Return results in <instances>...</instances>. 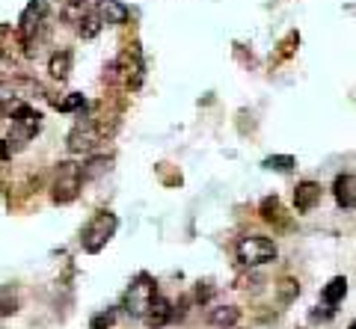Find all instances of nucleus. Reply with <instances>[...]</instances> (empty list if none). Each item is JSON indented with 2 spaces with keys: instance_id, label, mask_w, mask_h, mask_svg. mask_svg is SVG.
Listing matches in <instances>:
<instances>
[{
  "instance_id": "obj_3",
  "label": "nucleus",
  "mask_w": 356,
  "mask_h": 329,
  "mask_svg": "<svg viewBox=\"0 0 356 329\" xmlns=\"http://www.w3.org/2000/svg\"><path fill=\"white\" fill-rule=\"evenodd\" d=\"M235 255H238V261L243 267H261V264H267V261L276 258V244L270 237L250 235V237H241Z\"/></svg>"
},
{
  "instance_id": "obj_7",
  "label": "nucleus",
  "mask_w": 356,
  "mask_h": 329,
  "mask_svg": "<svg viewBox=\"0 0 356 329\" xmlns=\"http://www.w3.org/2000/svg\"><path fill=\"white\" fill-rule=\"evenodd\" d=\"M95 12H98V18H102L107 27L125 24V21H128V15H131V12H128V6L122 3V0H98Z\"/></svg>"
},
{
  "instance_id": "obj_5",
  "label": "nucleus",
  "mask_w": 356,
  "mask_h": 329,
  "mask_svg": "<svg viewBox=\"0 0 356 329\" xmlns=\"http://www.w3.org/2000/svg\"><path fill=\"white\" fill-rule=\"evenodd\" d=\"M98 140H102V134H98V130L92 128V125H77L72 134H69V151L72 155H81V151H92L95 146H98Z\"/></svg>"
},
{
  "instance_id": "obj_16",
  "label": "nucleus",
  "mask_w": 356,
  "mask_h": 329,
  "mask_svg": "<svg viewBox=\"0 0 356 329\" xmlns=\"http://www.w3.org/2000/svg\"><path fill=\"white\" fill-rule=\"evenodd\" d=\"M297 294H300L297 279H288V276H285L280 285H276V297H280V303H282V305L294 303V300H297Z\"/></svg>"
},
{
  "instance_id": "obj_20",
  "label": "nucleus",
  "mask_w": 356,
  "mask_h": 329,
  "mask_svg": "<svg viewBox=\"0 0 356 329\" xmlns=\"http://www.w3.org/2000/svg\"><path fill=\"white\" fill-rule=\"evenodd\" d=\"M276 211H280V199H276V196H267V199L261 202V217L264 219H273Z\"/></svg>"
},
{
  "instance_id": "obj_10",
  "label": "nucleus",
  "mask_w": 356,
  "mask_h": 329,
  "mask_svg": "<svg viewBox=\"0 0 356 329\" xmlns=\"http://www.w3.org/2000/svg\"><path fill=\"white\" fill-rule=\"evenodd\" d=\"M332 193H336V202L341 208H353L356 205V181H353V175H339L336 184H332Z\"/></svg>"
},
{
  "instance_id": "obj_12",
  "label": "nucleus",
  "mask_w": 356,
  "mask_h": 329,
  "mask_svg": "<svg viewBox=\"0 0 356 329\" xmlns=\"http://www.w3.org/2000/svg\"><path fill=\"white\" fill-rule=\"evenodd\" d=\"M344 294H348V279H344V276H332L330 285L324 288V303L327 305H339L344 300Z\"/></svg>"
},
{
  "instance_id": "obj_21",
  "label": "nucleus",
  "mask_w": 356,
  "mask_h": 329,
  "mask_svg": "<svg viewBox=\"0 0 356 329\" xmlns=\"http://www.w3.org/2000/svg\"><path fill=\"white\" fill-rule=\"evenodd\" d=\"M116 312H107V314H95L92 317V329H110V323H113Z\"/></svg>"
},
{
  "instance_id": "obj_4",
  "label": "nucleus",
  "mask_w": 356,
  "mask_h": 329,
  "mask_svg": "<svg viewBox=\"0 0 356 329\" xmlns=\"http://www.w3.org/2000/svg\"><path fill=\"white\" fill-rule=\"evenodd\" d=\"M81 184H83V167L65 160L57 167V178H54V202L57 205H69L77 199L81 193Z\"/></svg>"
},
{
  "instance_id": "obj_18",
  "label": "nucleus",
  "mask_w": 356,
  "mask_h": 329,
  "mask_svg": "<svg viewBox=\"0 0 356 329\" xmlns=\"http://www.w3.org/2000/svg\"><path fill=\"white\" fill-rule=\"evenodd\" d=\"M297 167V160L291 155H273L264 160V169H273V172H291Z\"/></svg>"
},
{
  "instance_id": "obj_11",
  "label": "nucleus",
  "mask_w": 356,
  "mask_h": 329,
  "mask_svg": "<svg viewBox=\"0 0 356 329\" xmlns=\"http://www.w3.org/2000/svg\"><path fill=\"white\" fill-rule=\"evenodd\" d=\"M48 71H51V78L54 81H65L69 78V71H72V51H57V53H51V60H48Z\"/></svg>"
},
{
  "instance_id": "obj_2",
  "label": "nucleus",
  "mask_w": 356,
  "mask_h": 329,
  "mask_svg": "<svg viewBox=\"0 0 356 329\" xmlns=\"http://www.w3.org/2000/svg\"><path fill=\"white\" fill-rule=\"evenodd\" d=\"M154 297H158V294H154V279L149 273H140V276L131 282V288L125 291L122 309H125V314H131V317H146Z\"/></svg>"
},
{
  "instance_id": "obj_13",
  "label": "nucleus",
  "mask_w": 356,
  "mask_h": 329,
  "mask_svg": "<svg viewBox=\"0 0 356 329\" xmlns=\"http://www.w3.org/2000/svg\"><path fill=\"white\" fill-rule=\"evenodd\" d=\"M110 167H113V158H107V155H102V158H92L83 167V181H95V178H102V175H107L110 172Z\"/></svg>"
},
{
  "instance_id": "obj_14",
  "label": "nucleus",
  "mask_w": 356,
  "mask_h": 329,
  "mask_svg": "<svg viewBox=\"0 0 356 329\" xmlns=\"http://www.w3.org/2000/svg\"><path fill=\"white\" fill-rule=\"evenodd\" d=\"M60 15H63L65 24H81V21L89 15V6H86V0H69Z\"/></svg>"
},
{
  "instance_id": "obj_19",
  "label": "nucleus",
  "mask_w": 356,
  "mask_h": 329,
  "mask_svg": "<svg viewBox=\"0 0 356 329\" xmlns=\"http://www.w3.org/2000/svg\"><path fill=\"white\" fill-rule=\"evenodd\" d=\"M57 107L63 110V113H72V110H83L86 107V98L83 95H77V92H72L65 101H57Z\"/></svg>"
},
{
  "instance_id": "obj_17",
  "label": "nucleus",
  "mask_w": 356,
  "mask_h": 329,
  "mask_svg": "<svg viewBox=\"0 0 356 329\" xmlns=\"http://www.w3.org/2000/svg\"><path fill=\"white\" fill-rule=\"evenodd\" d=\"M102 24H104V21L98 18V12H89V15L81 21V24H77V33H81L83 39H95L98 30H102Z\"/></svg>"
},
{
  "instance_id": "obj_22",
  "label": "nucleus",
  "mask_w": 356,
  "mask_h": 329,
  "mask_svg": "<svg viewBox=\"0 0 356 329\" xmlns=\"http://www.w3.org/2000/svg\"><path fill=\"white\" fill-rule=\"evenodd\" d=\"M350 329H356V321H353V323H350Z\"/></svg>"
},
{
  "instance_id": "obj_15",
  "label": "nucleus",
  "mask_w": 356,
  "mask_h": 329,
  "mask_svg": "<svg viewBox=\"0 0 356 329\" xmlns=\"http://www.w3.org/2000/svg\"><path fill=\"white\" fill-rule=\"evenodd\" d=\"M18 312V297H15V285H3L0 288V317H9Z\"/></svg>"
},
{
  "instance_id": "obj_1",
  "label": "nucleus",
  "mask_w": 356,
  "mask_h": 329,
  "mask_svg": "<svg viewBox=\"0 0 356 329\" xmlns=\"http://www.w3.org/2000/svg\"><path fill=\"white\" fill-rule=\"evenodd\" d=\"M116 226H119V219L116 214H110V211H98L89 223L83 226V235H81V246L86 252H102L107 246V240L116 235Z\"/></svg>"
},
{
  "instance_id": "obj_6",
  "label": "nucleus",
  "mask_w": 356,
  "mask_h": 329,
  "mask_svg": "<svg viewBox=\"0 0 356 329\" xmlns=\"http://www.w3.org/2000/svg\"><path fill=\"white\" fill-rule=\"evenodd\" d=\"M175 317V309H172V303L166 300V297H154L152 300V305H149V312H146V326H152V329H161V326H166Z\"/></svg>"
},
{
  "instance_id": "obj_8",
  "label": "nucleus",
  "mask_w": 356,
  "mask_h": 329,
  "mask_svg": "<svg viewBox=\"0 0 356 329\" xmlns=\"http://www.w3.org/2000/svg\"><path fill=\"white\" fill-rule=\"evenodd\" d=\"M321 202V184L315 181H300L297 190H294V208L300 214H309L312 208Z\"/></svg>"
},
{
  "instance_id": "obj_9",
  "label": "nucleus",
  "mask_w": 356,
  "mask_h": 329,
  "mask_svg": "<svg viewBox=\"0 0 356 329\" xmlns=\"http://www.w3.org/2000/svg\"><path fill=\"white\" fill-rule=\"evenodd\" d=\"M238 321H241V309H238V305H214V309L208 312V323L220 326V329L238 326Z\"/></svg>"
}]
</instances>
